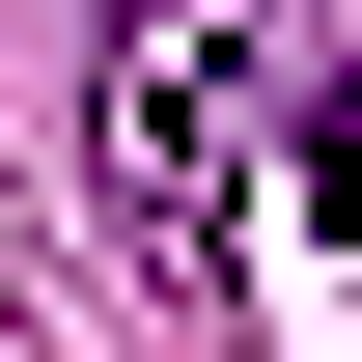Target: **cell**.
Returning a JSON list of instances; mask_svg holds the SVG:
<instances>
[{"instance_id": "6da1fadb", "label": "cell", "mask_w": 362, "mask_h": 362, "mask_svg": "<svg viewBox=\"0 0 362 362\" xmlns=\"http://www.w3.org/2000/svg\"><path fill=\"white\" fill-rule=\"evenodd\" d=\"M112 223L139 251H251V28L223 0H112Z\"/></svg>"}]
</instances>
